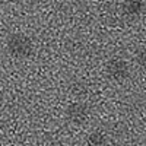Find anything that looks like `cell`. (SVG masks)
I'll use <instances>...</instances> for the list:
<instances>
[{
	"mask_svg": "<svg viewBox=\"0 0 146 146\" xmlns=\"http://www.w3.org/2000/svg\"><path fill=\"white\" fill-rule=\"evenodd\" d=\"M6 48H7V53L13 58L23 60V58H28L29 56H32L34 42L28 35L22 34V32H15L7 36Z\"/></svg>",
	"mask_w": 146,
	"mask_h": 146,
	"instance_id": "1",
	"label": "cell"
},
{
	"mask_svg": "<svg viewBox=\"0 0 146 146\" xmlns=\"http://www.w3.org/2000/svg\"><path fill=\"white\" fill-rule=\"evenodd\" d=\"M105 70H107L108 78L111 80H115V82H123L130 76V66L126 60L121 58V57L110 58L107 62Z\"/></svg>",
	"mask_w": 146,
	"mask_h": 146,
	"instance_id": "2",
	"label": "cell"
},
{
	"mask_svg": "<svg viewBox=\"0 0 146 146\" xmlns=\"http://www.w3.org/2000/svg\"><path fill=\"white\" fill-rule=\"evenodd\" d=\"M91 113V108L83 101H75L67 105L66 108V117L73 124H83L88 120Z\"/></svg>",
	"mask_w": 146,
	"mask_h": 146,
	"instance_id": "3",
	"label": "cell"
},
{
	"mask_svg": "<svg viewBox=\"0 0 146 146\" xmlns=\"http://www.w3.org/2000/svg\"><path fill=\"white\" fill-rule=\"evenodd\" d=\"M145 7V0H123L121 10L127 16H139Z\"/></svg>",
	"mask_w": 146,
	"mask_h": 146,
	"instance_id": "4",
	"label": "cell"
},
{
	"mask_svg": "<svg viewBox=\"0 0 146 146\" xmlns=\"http://www.w3.org/2000/svg\"><path fill=\"white\" fill-rule=\"evenodd\" d=\"M86 146H108V136L102 130H95L88 136Z\"/></svg>",
	"mask_w": 146,
	"mask_h": 146,
	"instance_id": "5",
	"label": "cell"
},
{
	"mask_svg": "<svg viewBox=\"0 0 146 146\" xmlns=\"http://www.w3.org/2000/svg\"><path fill=\"white\" fill-rule=\"evenodd\" d=\"M136 62H137V64L142 69L146 70V47L139 48V50H137V53H136Z\"/></svg>",
	"mask_w": 146,
	"mask_h": 146,
	"instance_id": "6",
	"label": "cell"
}]
</instances>
